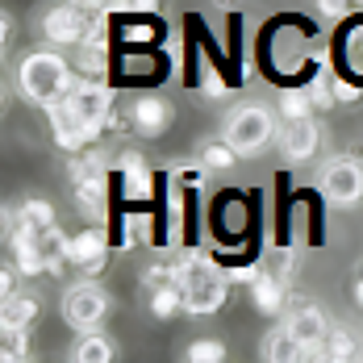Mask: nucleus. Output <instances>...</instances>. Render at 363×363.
I'll use <instances>...</instances> for the list:
<instances>
[{
  "mask_svg": "<svg viewBox=\"0 0 363 363\" xmlns=\"http://www.w3.org/2000/svg\"><path fill=\"white\" fill-rule=\"evenodd\" d=\"M17 84H21V92H26V101H34V105H55V101H63L67 92H72V63L59 55V50H34V55H26L21 59V67H17Z\"/></svg>",
  "mask_w": 363,
  "mask_h": 363,
  "instance_id": "obj_1",
  "label": "nucleus"
},
{
  "mask_svg": "<svg viewBox=\"0 0 363 363\" xmlns=\"http://www.w3.org/2000/svg\"><path fill=\"white\" fill-rule=\"evenodd\" d=\"M67 176H72L75 201H79L92 218H101V213H105V201H109V163H105V155H96V150H75Z\"/></svg>",
  "mask_w": 363,
  "mask_h": 363,
  "instance_id": "obj_2",
  "label": "nucleus"
},
{
  "mask_svg": "<svg viewBox=\"0 0 363 363\" xmlns=\"http://www.w3.org/2000/svg\"><path fill=\"white\" fill-rule=\"evenodd\" d=\"M109 309H113L109 292L101 289V284H92V280L72 284V289L63 292V301H59V313H63V322H67L75 334L101 330L105 326V318H109Z\"/></svg>",
  "mask_w": 363,
  "mask_h": 363,
  "instance_id": "obj_3",
  "label": "nucleus"
},
{
  "mask_svg": "<svg viewBox=\"0 0 363 363\" xmlns=\"http://www.w3.org/2000/svg\"><path fill=\"white\" fill-rule=\"evenodd\" d=\"M225 276H221L218 267H209L205 259L188 272V280H184V313H192V318H213L221 313V305H225Z\"/></svg>",
  "mask_w": 363,
  "mask_h": 363,
  "instance_id": "obj_4",
  "label": "nucleus"
},
{
  "mask_svg": "<svg viewBox=\"0 0 363 363\" xmlns=\"http://www.w3.org/2000/svg\"><path fill=\"white\" fill-rule=\"evenodd\" d=\"M272 134H276V121H272V113L263 109V105H242L225 121V143L234 146L242 159L259 155L263 146L272 143Z\"/></svg>",
  "mask_w": 363,
  "mask_h": 363,
  "instance_id": "obj_5",
  "label": "nucleus"
},
{
  "mask_svg": "<svg viewBox=\"0 0 363 363\" xmlns=\"http://www.w3.org/2000/svg\"><path fill=\"white\" fill-rule=\"evenodd\" d=\"M67 96H72V105L79 109V117L92 125L96 138L113 125V88L101 79V75H79Z\"/></svg>",
  "mask_w": 363,
  "mask_h": 363,
  "instance_id": "obj_6",
  "label": "nucleus"
},
{
  "mask_svg": "<svg viewBox=\"0 0 363 363\" xmlns=\"http://www.w3.org/2000/svg\"><path fill=\"white\" fill-rule=\"evenodd\" d=\"M318 184H322L326 201H334V205H359L363 201V167L355 159H342V155L330 159L322 167V176H318Z\"/></svg>",
  "mask_w": 363,
  "mask_h": 363,
  "instance_id": "obj_7",
  "label": "nucleus"
},
{
  "mask_svg": "<svg viewBox=\"0 0 363 363\" xmlns=\"http://www.w3.org/2000/svg\"><path fill=\"white\" fill-rule=\"evenodd\" d=\"M88 17H92V13H84L72 0L50 4V9L42 13V38L55 42V46H79L84 34H88Z\"/></svg>",
  "mask_w": 363,
  "mask_h": 363,
  "instance_id": "obj_8",
  "label": "nucleus"
},
{
  "mask_svg": "<svg viewBox=\"0 0 363 363\" xmlns=\"http://www.w3.org/2000/svg\"><path fill=\"white\" fill-rule=\"evenodd\" d=\"M46 117H50V134H55V143L63 146V150H72L75 155V150H88V143H96L92 125L79 117V109L72 105V96L46 105Z\"/></svg>",
  "mask_w": 363,
  "mask_h": 363,
  "instance_id": "obj_9",
  "label": "nucleus"
},
{
  "mask_svg": "<svg viewBox=\"0 0 363 363\" xmlns=\"http://www.w3.org/2000/svg\"><path fill=\"white\" fill-rule=\"evenodd\" d=\"M292 338H296V359H322V342H326V313L318 309V305H305V309H296L292 313Z\"/></svg>",
  "mask_w": 363,
  "mask_h": 363,
  "instance_id": "obj_10",
  "label": "nucleus"
},
{
  "mask_svg": "<svg viewBox=\"0 0 363 363\" xmlns=\"http://www.w3.org/2000/svg\"><path fill=\"white\" fill-rule=\"evenodd\" d=\"M105 259H109V234H105L101 225H88V230H79V234L67 238V263H72V267L96 276V272L105 267Z\"/></svg>",
  "mask_w": 363,
  "mask_h": 363,
  "instance_id": "obj_11",
  "label": "nucleus"
},
{
  "mask_svg": "<svg viewBox=\"0 0 363 363\" xmlns=\"http://www.w3.org/2000/svg\"><path fill=\"white\" fill-rule=\"evenodd\" d=\"M318 146H322V125H318L313 117L284 121V130H280V150H284V159L305 163V159H313V155H318Z\"/></svg>",
  "mask_w": 363,
  "mask_h": 363,
  "instance_id": "obj_12",
  "label": "nucleus"
},
{
  "mask_svg": "<svg viewBox=\"0 0 363 363\" xmlns=\"http://www.w3.org/2000/svg\"><path fill=\"white\" fill-rule=\"evenodd\" d=\"M9 251H13V263H17L26 276H42V272H46L42 234H38V230H30L26 221H13V234H9Z\"/></svg>",
  "mask_w": 363,
  "mask_h": 363,
  "instance_id": "obj_13",
  "label": "nucleus"
},
{
  "mask_svg": "<svg viewBox=\"0 0 363 363\" xmlns=\"http://www.w3.org/2000/svg\"><path fill=\"white\" fill-rule=\"evenodd\" d=\"M172 125V109H167V101L163 96H138L134 101V130L143 134V138H159L163 130Z\"/></svg>",
  "mask_w": 363,
  "mask_h": 363,
  "instance_id": "obj_14",
  "label": "nucleus"
},
{
  "mask_svg": "<svg viewBox=\"0 0 363 363\" xmlns=\"http://www.w3.org/2000/svg\"><path fill=\"white\" fill-rule=\"evenodd\" d=\"M117 176H121V192L130 201H146L150 196V167H146V159L138 150H125L117 159Z\"/></svg>",
  "mask_w": 363,
  "mask_h": 363,
  "instance_id": "obj_15",
  "label": "nucleus"
},
{
  "mask_svg": "<svg viewBox=\"0 0 363 363\" xmlns=\"http://www.w3.org/2000/svg\"><path fill=\"white\" fill-rule=\"evenodd\" d=\"M251 296H255V309L259 313H276L284 305V280L272 276V272H259L251 280Z\"/></svg>",
  "mask_w": 363,
  "mask_h": 363,
  "instance_id": "obj_16",
  "label": "nucleus"
},
{
  "mask_svg": "<svg viewBox=\"0 0 363 363\" xmlns=\"http://www.w3.org/2000/svg\"><path fill=\"white\" fill-rule=\"evenodd\" d=\"M38 322V301L30 292H13L4 296V309H0V326H34Z\"/></svg>",
  "mask_w": 363,
  "mask_h": 363,
  "instance_id": "obj_17",
  "label": "nucleus"
},
{
  "mask_svg": "<svg viewBox=\"0 0 363 363\" xmlns=\"http://www.w3.org/2000/svg\"><path fill=\"white\" fill-rule=\"evenodd\" d=\"M180 309H184V284H176V280H167V284L150 289V318L167 322V318H176Z\"/></svg>",
  "mask_w": 363,
  "mask_h": 363,
  "instance_id": "obj_18",
  "label": "nucleus"
},
{
  "mask_svg": "<svg viewBox=\"0 0 363 363\" xmlns=\"http://www.w3.org/2000/svg\"><path fill=\"white\" fill-rule=\"evenodd\" d=\"M72 355H75V363H109L113 355H117V347H113L101 330H88V334L75 342Z\"/></svg>",
  "mask_w": 363,
  "mask_h": 363,
  "instance_id": "obj_19",
  "label": "nucleus"
},
{
  "mask_svg": "<svg viewBox=\"0 0 363 363\" xmlns=\"http://www.w3.org/2000/svg\"><path fill=\"white\" fill-rule=\"evenodd\" d=\"M313 109H318V101H313L309 84H305V88H284V92H280V117H284V121L313 117Z\"/></svg>",
  "mask_w": 363,
  "mask_h": 363,
  "instance_id": "obj_20",
  "label": "nucleus"
},
{
  "mask_svg": "<svg viewBox=\"0 0 363 363\" xmlns=\"http://www.w3.org/2000/svg\"><path fill=\"white\" fill-rule=\"evenodd\" d=\"M0 359H30V326H0Z\"/></svg>",
  "mask_w": 363,
  "mask_h": 363,
  "instance_id": "obj_21",
  "label": "nucleus"
},
{
  "mask_svg": "<svg viewBox=\"0 0 363 363\" xmlns=\"http://www.w3.org/2000/svg\"><path fill=\"white\" fill-rule=\"evenodd\" d=\"M17 221H26L30 230H38V234H46V230H55L59 221H55V205L50 201H42V196H30L21 209H17Z\"/></svg>",
  "mask_w": 363,
  "mask_h": 363,
  "instance_id": "obj_22",
  "label": "nucleus"
},
{
  "mask_svg": "<svg viewBox=\"0 0 363 363\" xmlns=\"http://www.w3.org/2000/svg\"><path fill=\"white\" fill-rule=\"evenodd\" d=\"M301 59H305V38L301 34H280L272 38V63L276 67H301Z\"/></svg>",
  "mask_w": 363,
  "mask_h": 363,
  "instance_id": "obj_23",
  "label": "nucleus"
},
{
  "mask_svg": "<svg viewBox=\"0 0 363 363\" xmlns=\"http://www.w3.org/2000/svg\"><path fill=\"white\" fill-rule=\"evenodd\" d=\"M263 359H296V338L289 326H276L263 334V347H259Z\"/></svg>",
  "mask_w": 363,
  "mask_h": 363,
  "instance_id": "obj_24",
  "label": "nucleus"
},
{
  "mask_svg": "<svg viewBox=\"0 0 363 363\" xmlns=\"http://www.w3.org/2000/svg\"><path fill=\"white\" fill-rule=\"evenodd\" d=\"M351 355H355V338H351V330L330 326L326 342H322V359H330V363H342V359H351Z\"/></svg>",
  "mask_w": 363,
  "mask_h": 363,
  "instance_id": "obj_25",
  "label": "nucleus"
},
{
  "mask_svg": "<svg viewBox=\"0 0 363 363\" xmlns=\"http://www.w3.org/2000/svg\"><path fill=\"white\" fill-rule=\"evenodd\" d=\"M238 159H242V155L225 143V138H221V143H209V146H205V155H201V163H205L209 172H230Z\"/></svg>",
  "mask_w": 363,
  "mask_h": 363,
  "instance_id": "obj_26",
  "label": "nucleus"
},
{
  "mask_svg": "<svg viewBox=\"0 0 363 363\" xmlns=\"http://www.w3.org/2000/svg\"><path fill=\"white\" fill-rule=\"evenodd\" d=\"M184 359L188 363H221L225 359V342L221 338H196V342H188Z\"/></svg>",
  "mask_w": 363,
  "mask_h": 363,
  "instance_id": "obj_27",
  "label": "nucleus"
},
{
  "mask_svg": "<svg viewBox=\"0 0 363 363\" xmlns=\"http://www.w3.org/2000/svg\"><path fill=\"white\" fill-rule=\"evenodd\" d=\"M313 9H318L326 21H342V17L355 9V0H313Z\"/></svg>",
  "mask_w": 363,
  "mask_h": 363,
  "instance_id": "obj_28",
  "label": "nucleus"
},
{
  "mask_svg": "<svg viewBox=\"0 0 363 363\" xmlns=\"http://www.w3.org/2000/svg\"><path fill=\"white\" fill-rule=\"evenodd\" d=\"M330 88H334V105L359 101V84H351V79H342V75H330Z\"/></svg>",
  "mask_w": 363,
  "mask_h": 363,
  "instance_id": "obj_29",
  "label": "nucleus"
},
{
  "mask_svg": "<svg viewBox=\"0 0 363 363\" xmlns=\"http://www.w3.org/2000/svg\"><path fill=\"white\" fill-rule=\"evenodd\" d=\"M347 63H351V67L363 75V30L351 38V42H347Z\"/></svg>",
  "mask_w": 363,
  "mask_h": 363,
  "instance_id": "obj_30",
  "label": "nucleus"
},
{
  "mask_svg": "<svg viewBox=\"0 0 363 363\" xmlns=\"http://www.w3.org/2000/svg\"><path fill=\"white\" fill-rule=\"evenodd\" d=\"M143 234H146V221L143 218H130V221H125V247H134Z\"/></svg>",
  "mask_w": 363,
  "mask_h": 363,
  "instance_id": "obj_31",
  "label": "nucleus"
},
{
  "mask_svg": "<svg viewBox=\"0 0 363 363\" xmlns=\"http://www.w3.org/2000/svg\"><path fill=\"white\" fill-rule=\"evenodd\" d=\"M176 180H180L184 188H196V184H201V167H180V172H176Z\"/></svg>",
  "mask_w": 363,
  "mask_h": 363,
  "instance_id": "obj_32",
  "label": "nucleus"
},
{
  "mask_svg": "<svg viewBox=\"0 0 363 363\" xmlns=\"http://www.w3.org/2000/svg\"><path fill=\"white\" fill-rule=\"evenodd\" d=\"M205 92H209V96H221V92H225V79H221L218 72H209L205 75Z\"/></svg>",
  "mask_w": 363,
  "mask_h": 363,
  "instance_id": "obj_33",
  "label": "nucleus"
},
{
  "mask_svg": "<svg viewBox=\"0 0 363 363\" xmlns=\"http://www.w3.org/2000/svg\"><path fill=\"white\" fill-rule=\"evenodd\" d=\"M72 4H79L84 13H105L109 9V0H72Z\"/></svg>",
  "mask_w": 363,
  "mask_h": 363,
  "instance_id": "obj_34",
  "label": "nucleus"
},
{
  "mask_svg": "<svg viewBox=\"0 0 363 363\" xmlns=\"http://www.w3.org/2000/svg\"><path fill=\"white\" fill-rule=\"evenodd\" d=\"M213 4H218V9H238L242 0H213Z\"/></svg>",
  "mask_w": 363,
  "mask_h": 363,
  "instance_id": "obj_35",
  "label": "nucleus"
},
{
  "mask_svg": "<svg viewBox=\"0 0 363 363\" xmlns=\"http://www.w3.org/2000/svg\"><path fill=\"white\" fill-rule=\"evenodd\" d=\"M355 301H359V305H363V276H359V280H355Z\"/></svg>",
  "mask_w": 363,
  "mask_h": 363,
  "instance_id": "obj_36",
  "label": "nucleus"
},
{
  "mask_svg": "<svg viewBox=\"0 0 363 363\" xmlns=\"http://www.w3.org/2000/svg\"><path fill=\"white\" fill-rule=\"evenodd\" d=\"M355 4H359V9H363V0H355Z\"/></svg>",
  "mask_w": 363,
  "mask_h": 363,
  "instance_id": "obj_37",
  "label": "nucleus"
}]
</instances>
